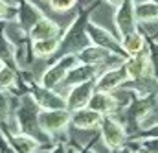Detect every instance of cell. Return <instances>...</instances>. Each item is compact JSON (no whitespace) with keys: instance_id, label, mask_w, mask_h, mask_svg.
Returning a JSON list of instances; mask_svg holds the SVG:
<instances>
[{"instance_id":"6da1fadb","label":"cell","mask_w":158,"mask_h":153,"mask_svg":"<svg viewBox=\"0 0 158 153\" xmlns=\"http://www.w3.org/2000/svg\"><path fill=\"white\" fill-rule=\"evenodd\" d=\"M129 92H131V102L123 109H119L116 116L125 125L129 137H132L134 133H142V127H143L145 120L156 109L158 92H151V94H136L132 90H129Z\"/></svg>"},{"instance_id":"7a4b0ae2","label":"cell","mask_w":158,"mask_h":153,"mask_svg":"<svg viewBox=\"0 0 158 153\" xmlns=\"http://www.w3.org/2000/svg\"><path fill=\"white\" fill-rule=\"evenodd\" d=\"M39 113H40V107H39V103L35 102V98L31 96V92L30 90L20 92L19 98H17L15 115H13L15 116V122H17V131L35 137L37 140H40V144H44V146H53L52 138L40 127Z\"/></svg>"},{"instance_id":"3957f363","label":"cell","mask_w":158,"mask_h":153,"mask_svg":"<svg viewBox=\"0 0 158 153\" xmlns=\"http://www.w3.org/2000/svg\"><path fill=\"white\" fill-rule=\"evenodd\" d=\"M99 2L101 0H96L88 7H83L76 15V19L72 20V24L66 28V32L61 35V48L64 50V54L66 52H79L81 48L90 44V39L86 35V24L92 17V11H96L99 7Z\"/></svg>"},{"instance_id":"277c9868","label":"cell","mask_w":158,"mask_h":153,"mask_svg":"<svg viewBox=\"0 0 158 153\" xmlns=\"http://www.w3.org/2000/svg\"><path fill=\"white\" fill-rule=\"evenodd\" d=\"M79 63H81V61H79L77 52H66V54H63L52 67H48V68L42 72L39 83L44 85V87H48V89H57V87L64 81V77L68 76V72H70L74 67H77Z\"/></svg>"},{"instance_id":"5b68a950","label":"cell","mask_w":158,"mask_h":153,"mask_svg":"<svg viewBox=\"0 0 158 153\" xmlns=\"http://www.w3.org/2000/svg\"><path fill=\"white\" fill-rule=\"evenodd\" d=\"M99 137L107 150L118 151L129 140V133L116 115H105L99 124Z\"/></svg>"},{"instance_id":"8992f818","label":"cell","mask_w":158,"mask_h":153,"mask_svg":"<svg viewBox=\"0 0 158 153\" xmlns=\"http://www.w3.org/2000/svg\"><path fill=\"white\" fill-rule=\"evenodd\" d=\"M70 116H72V111L68 109H40L39 124L50 138H55L57 135L64 133L68 125H72Z\"/></svg>"},{"instance_id":"52a82bcc","label":"cell","mask_w":158,"mask_h":153,"mask_svg":"<svg viewBox=\"0 0 158 153\" xmlns=\"http://www.w3.org/2000/svg\"><path fill=\"white\" fill-rule=\"evenodd\" d=\"M79 61L85 63V65H96V67H116L121 65L127 57L119 55L112 50H107V48H101V46H96V44H88L85 48H81L77 52Z\"/></svg>"},{"instance_id":"ba28073f","label":"cell","mask_w":158,"mask_h":153,"mask_svg":"<svg viewBox=\"0 0 158 153\" xmlns=\"http://www.w3.org/2000/svg\"><path fill=\"white\" fill-rule=\"evenodd\" d=\"M114 26L119 39L136 32L140 22L136 19V0H123L114 11Z\"/></svg>"},{"instance_id":"9c48e42d","label":"cell","mask_w":158,"mask_h":153,"mask_svg":"<svg viewBox=\"0 0 158 153\" xmlns=\"http://www.w3.org/2000/svg\"><path fill=\"white\" fill-rule=\"evenodd\" d=\"M86 35H88V39H90L92 44L101 46V48H107V50H112V52H116V54L123 55V57H129V55L125 54V48H123V44H121V39L116 37L114 33H110V32H109L107 28H103L101 24L94 22L92 19H90L88 24H86Z\"/></svg>"},{"instance_id":"30bf717a","label":"cell","mask_w":158,"mask_h":153,"mask_svg":"<svg viewBox=\"0 0 158 153\" xmlns=\"http://www.w3.org/2000/svg\"><path fill=\"white\" fill-rule=\"evenodd\" d=\"M127 81H129V72H127V67H125V61H123L121 65L105 68L99 76L96 77V90L116 92Z\"/></svg>"},{"instance_id":"8fae6325","label":"cell","mask_w":158,"mask_h":153,"mask_svg":"<svg viewBox=\"0 0 158 153\" xmlns=\"http://www.w3.org/2000/svg\"><path fill=\"white\" fill-rule=\"evenodd\" d=\"M94 92H96V79L74 85L64 94L66 96V109L68 111H76V109H81V107H88V102H90Z\"/></svg>"},{"instance_id":"7c38bea8","label":"cell","mask_w":158,"mask_h":153,"mask_svg":"<svg viewBox=\"0 0 158 153\" xmlns=\"http://www.w3.org/2000/svg\"><path fill=\"white\" fill-rule=\"evenodd\" d=\"M101 74V67H96V65H85V63H79L77 67H74L68 76L64 77V81L57 87L59 92L66 94L68 89H72L74 85H79L83 81H90V79H96V77Z\"/></svg>"},{"instance_id":"4fadbf2b","label":"cell","mask_w":158,"mask_h":153,"mask_svg":"<svg viewBox=\"0 0 158 153\" xmlns=\"http://www.w3.org/2000/svg\"><path fill=\"white\" fill-rule=\"evenodd\" d=\"M88 107L101 113V115H118V111L121 109V100L114 92H101L96 90L88 102Z\"/></svg>"},{"instance_id":"5bb4252c","label":"cell","mask_w":158,"mask_h":153,"mask_svg":"<svg viewBox=\"0 0 158 153\" xmlns=\"http://www.w3.org/2000/svg\"><path fill=\"white\" fill-rule=\"evenodd\" d=\"M125 67H127V72H129V79H142V77L155 76L147 50L142 52V54H136V55H129L125 59Z\"/></svg>"},{"instance_id":"9a60e30c","label":"cell","mask_w":158,"mask_h":153,"mask_svg":"<svg viewBox=\"0 0 158 153\" xmlns=\"http://www.w3.org/2000/svg\"><path fill=\"white\" fill-rule=\"evenodd\" d=\"M42 17H44V13L40 11V7L37 4H33L31 0H19V11H17V19L15 20L26 32H30Z\"/></svg>"},{"instance_id":"2e32d148","label":"cell","mask_w":158,"mask_h":153,"mask_svg":"<svg viewBox=\"0 0 158 153\" xmlns=\"http://www.w3.org/2000/svg\"><path fill=\"white\" fill-rule=\"evenodd\" d=\"M101 120H103V115L90 107L76 109L72 111V116H70V124L76 129H99Z\"/></svg>"},{"instance_id":"e0dca14e","label":"cell","mask_w":158,"mask_h":153,"mask_svg":"<svg viewBox=\"0 0 158 153\" xmlns=\"http://www.w3.org/2000/svg\"><path fill=\"white\" fill-rule=\"evenodd\" d=\"M4 135H6V140L19 153H33L37 148L44 146V144H40V140H37L35 137L26 135V133H20V131L19 133H9V131L4 129Z\"/></svg>"},{"instance_id":"ac0fdd59","label":"cell","mask_w":158,"mask_h":153,"mask_svg":"<svg viewBox=\"0 0 158 153\" xmlns=\"http://www.w3.org/2000/svg\"><path fill=\"white\" fill-rule=\"evenodd\" d=\"M63 33V30H61V26L55 22V20H52V19H48L46 15L40 19L39 22L30 30V37L31 41H39V39H50V37H55V35H61Z\"/></svg>"},{"instance_id":"d6986e66","label":"cell","mask_w":158,"mask_h":153,"mask_svg":"<svg viewBox=\"0 0 158 153\" xmlns=\"http://www.w3.org/2000/svg\"><path fill=\"white\" fill-rule=\"evenodd\" d=\"M63 35V33H61ZM61 35H55V37L50 39H39V41H33L31 42V52H33V57H52L53 54L59 52L61 48Z\"/></svg>"},{"instance_id":"ffe728a7","label":"cell","mask_w":158,"mask_h":153,"mask_svg":"<svg viewBox=\"0 0 158 153\" xmlns=\"http://www.w3.org/2000/svg\"><path fill=\"white\" fill-rule=\"evenodd\" d=\"M121 44L125 48V54L127 55H136V54H142L147 50V35L138 28L136 32L125 35L121 39Z\"/></svg>"},{"instance_id":"44dd1931","label":"cell","mask_w":158,"mask_h":153,"mask_svg":"<svg viewBox=\"0 0 158 153\" xmlns=\"http://www.w3.org/2000/svg\"><path fill=\"white\" fill-rule=\"evenodd\" d=\"M136 19L140 24L158 22V2H155V0H136Z\"/></svg>"},{"instance_id":"7402d4cb","label":"cell","mask_w":158,"mask_h":153,"mask_svg":"<svg viewBox=\"0 0 158 153\" xmlns=\"http://www.w3.org/2000/svg\"><path fill=\"white\" fill-rule=\"evenodd\" d=\"M17 96H13L9 90H0V125L6 124L11 115H15V105H17Z\"/></svg>"},{"instance_id":"603a6c76","label":"cell","mask_w":158,"mask_h":153,"mask_svg":"<svg viewBox=\"0 0 158 153\" xmlns=\"http://www.w3.org/2000/svg\"><path fill=\"white\" fill-rule=\"evenodd\" d=\"M17 81H19V70L17 68H13L9 65L0 67V90H15Z\"/></svg>"},{"instance_id":"cb8c5ba5","label":"cell","mask_w":158,"mask_h":153,"mask_svg":"<svg viewBox=\"0 0 158 153\" xmlns=\"http://www.w3.org/2000/svg\"><path fill=\"white\" fill-rule=\"evenodd\" d=\"M134 146L145 150L149 153H158V135H140V137H132L129 138Z\"/></svg>"},{"instance_id":"d4e9b609","label":"cell","mask_w":158,"mask_h":153,"mask_svg":"<svg viewBox=\"0 0 158 153\" xmlns=\"http://www.w3.org/2000/svg\"><path fill=\"white\" fill-rule=\"evenodd\" d=\"M147 52H149V59L153 65V72L158 77V39L147 35Z\"/></svg>"},{"instance_id":"484cf974","label":"cell","mask_w":158,"mask_h":153,"mask_svg":"<svg viewBox=\"0 0 158 153\" xmlns=\"http://www.w3.org/2000/svg\"><path fill=\"white\" fill-rule=\"evenodd\" d=\"M17 11H19V6L9 4L6 0H0V20H13V19H17Z\"/></svg>"},{"instance_id":"4316f807","label":"cell","mask_w":158,"mask_h":153,"mask_svg":"<svg viewBox=\"0 0 158 153\" xmlns=\"http://www.w3.org/2000/svg\"><path fill=\"white\" fill-rule=\"evenodd\" d=\"M77 0H50V7L57 13H64V11H70L74 6H76Z\"/></svg>"},{"instance_id":"83f0119b","label":"cell","mask_w":158,"mask_h":153,"mask_svg":"<svg viewBox=\"0 0 158 153\" xmlns=\"http://www.w3.org/2000/svg\"><path fill=\"white\" fill-rule=\"evenodd\" d=\"M0 153H19L7 140H6V135H4V129L0 127Z\"/></svg>"},{"instance_id":"f1b7e54d","label":"cell","mask_w":158,"mask_h":153,"mask_svg":"<svg viewBox=\"0 0 158 153\" xmlns=\"http://www.w3.org/2000/svg\"><path fill=\"white\" fill-rule=\"evenodd\" d=\"M66 148H68V144L66 142H55L53 146H52V153H66Z\"/></svg>"},{"instance_id":"f546056e","label":"cell","mask_w":158,"mask_h":153,"mask_svg":"<svg viewBox=\"0 0 158 153\" xmlns=\"http://www.w3.org/2000/svg\"><path fill=\"white\" fill-rule=\"evenodd\" d=\"M140 135H158V124H156V125H153V127H149L147 131L140 133Z\"/></svg>"},{"instance_id":"4dcf8cb0","label":"cell","mask_w":158,"mask_h":153,"mask_svg":"<svg viewBox=\"0 0 158 153\" xmlns=\"http://www.w3.org/2000/svg\"><path fill=\"white\" fill-rule=\"evenodd\" d=\"M103 2H107V4H110V6H114V7H118L123 0H103Z\"/></svg>"},{"instance_id":"1f68e13d","label":"cell","mask_w":158,"mask_h":153,"mask_svg":"<svg viewBox=\"0 0 158 153\" xmlns=\"http://www.w3.org/2000/svg\"><path fill=\"white\" fill-rule=\"evenodd\" d=\"M83 153H98V151H94V150H92V144H90V146L83 148Z\"/></svg>"},{"instance_id":"d6a6232c","label":"cell","mask_w":158,"mask_h":153,"mask_svg":"<svg viewBox=\"0 0 158 153\" xmlns=\"http://www.w3.org/2000/svg\"><path fill=\"white\" fill-rule=\"evenodd\" d=\"M2 65H4V63H2V61H0V67H2Z\"/></svg>"},{"instance_id":"836d02e7","label":"cell","mask_w":158,"mask_h":153,"mask_svg":"<svg viewBox=\"0 0 158 153\" xmlns=\"http://www.w3.org/2000/svg\"><path fill=\"white\" fill-rule=\"evenodd\" d=\"M155 2H158V0H155Z\"/></svg>"},{"instance_id":"e575fe53","label":"cell","mask_w":158,"mask_h":153,"mask_svg":"<svg viewBox=\"0 0 158 153\" xmlns=\"http://www.w3.org/2000/svg\"><path fill=\"white\" fill-rule=\"evenodd\" d=\"M48 2H50V0H48Z\"/></svg>"}]
</instances>
